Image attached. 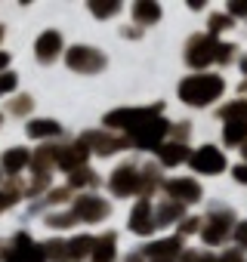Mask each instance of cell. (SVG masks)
<instances>
[{
	"label": "cell",
	"instance_id": "7402d4cb",
	"mask_svg": "<svg viewBox=\"0 0 247 262\" xmlns=\"http://www.w3.org/2000/svg\"><path fill=\"white\" fill-rule=\"evenodd\" d=\"M176 241H164V244H152V253H173Z\"/></svg>",
	"mask_w": 247,
	"mask_h": 262
},
{
	"label": "cell",
	"instance_id": "2e32d148",
	"mask_svg": "<svg viewBox=\"0 0 247 262\" xmlns=\"http://www.w3.org/2000/svg\"><path fill=\"white\" fill-rule=\"evenodd\" d=\"M139 19H146V22H155L158 16H161V10L155 7V4H136V10H133Z\"/></svg>",
	"mask_w": 247,
	"mask_h": 262
},
{
	"label": "cell",
	"instance_id": "8fae6325",
	"mask_svg": "<svg viewBox=\"0 0 247 262\" xmlns=\"http://www.w3.org/2000/svg\"><path fill=\"white\" fill-rule=\"evenodd\" d=\"M111 259H114V237H102L93 253V262H111Z\"/></svg>",
	"mask_w": 247,
	"mask_h": 262
},
{
	"label": "cell",
	"instance_id": "5bb4252c",
	"mask_svg": "<svg viewBox=\"0 0 247 262\" xmlns=\"http://www.w3.org/2000/svg\"><path fill=\"white\" fill-rule=\"evenodd\" d=\"M161 161L173 167V164L186 161V148H182V145H164V148H161Z\"/></svg>",
	"mask_w": 247,
	"mask_h": 262
},
{
	"label": "cell",
	"instance_id": "ac0fdd59",
	"mask_svg": "<svg viewBox=\"0 0 247 262\" xmlns=\"http://www.w3.org/2000/svg\"><path fill=\"white\" fill-rule=\"evenodd\" d=\"M222 234H225V222H222V219H213V225L204 231V237H207V241H219Z\"/></svg>",
	"mask_w": 247,
	"mask_h": 262
},
{
	"label": "cell",
	"instance_id": "9a60e30c",
	"mask_svg": "<svg viewBox=\"0 0 247 262\" xmlns=\"http://www.w3.org/2000/svg\"><path fill=\"white\" fill-rule=\"evenodd\" d=\"M28 133H31V136H53V133H59V126H56L53 120H34V123L28 126Z\"/></svg>",
	"mask_w": 247,
	"mask_h": 262
},
{
	"label": "cell",
	"instance_id": "e0dca14e",
	"mask_svg": "<svg viewBox=\"0 0 247 262\" xmlns=\"http://www.w3.org/2000/svg\"><path fill=\"white\" fill-rule=\"evenodd\" d=\"M84 158H87V151H84V148H74V151L59 155V164H62V167H74V164H80Z\"/></svg>",
	"mask_w": 247,
	"mask_h": 262
},
{
	"label": "cell",
	"instance_id": "6da1fadb",
	"mask_svg": "<svg viewBox=\"0 0 247 262\" xmlns=\"http://www.w3.org/2000/svg\"><path fill=\"white\" fill-rule=\"evenodd\" d=\"M219 93H222V80L216 74H195V77H189V80L179 83V96L189 105H207Z\"/></svg>",
	"mask_w": 247,
	"mask_h": 262
},
{
	"label": "cell",
	"instance_id": "f1b7e54d",
	"mask_svg": "<svg viewBox=\"0 0 247 262\" xmlns=\"http://www.w3.org/2000/svg\"><path fill=\"white\" fill-rule=\"evenodd\" d=\"M0 204H4V194H0Z\"/></svg>",
	"mask_w": 247,
	"mask_h": 262
},
{
	"label": "cell",
	"instance_id": "8992f818",
	"mask_svg": "<svg viewBox=\"0 0 247 262\" xmlns=\"http://www.w3.org/2000/svg\"><path fill=\"white\" fill-rule=\"evenodd\" d=\"M136 182H139V176H136L130 167H123V170H117V173L111 176V188H114L117 194H127V191H133V188H136Z\"/></svg>",
	"mask_w": 247,
	"mask_h": 262
},
{
	"label": "cell",
	"instance_id": "4316f807",
	"mask_svg": "<svg viewBox=\"0 0 247 262\" xmlns=\"http://www.w3.org/2000/svg\"><path fill=\"white\" fill-rule=\"evenodd\" d=\"M7 65V53H0V68H4Z\"/></svg>",
	"mask_w": 247,
	"mask_h": 262
},
{
	"label": "cell",
	"instance_id": "d4e9b609",
	"mask_svg": "<svg viewBox=\"0 0 247 262\" xmlns=\"http://www.w3.org/2000/svg\"><path fill=\"white\" fill-rule=\"evenodd\" d=\"M210 28H213V31H222V28H225V19H222V16H216V19H213V25H210Z\"/></svg>",
	"mask_w": 247,
	"mask_h": 262
},
{
	"label": "cell",
	"instance_id": "52a82bcc",
	"mask_svg": "<svg viewBox=\"0 0 247 262\" xmlns=\"http://www.w3.org/2000/svg\"><path fill=\"white\" fill-rule=\"evenodd\" d=\"M210 59H213V40H207V37H198V40L192 43L189 62H192V65H204V62H210Z\"/></svg>",
	"mask_w": 247,
	"mask_h": 262
},
{
	"label": "cell",
	"instance_id": "83f0119b",
	"mask_svg": "<svg viewBox=\"0 0 247 262\" xmlns=\"http://www.w3.org/2000/svg\"><path fill=\"white\" fill-rule=\"evenodd\" d=\"M241 68H244V74H247V59H244V65H241Z\"/></svg>",
	"mask_w": 247,
	"mask_h": 262
},
{
	"label": "cell",
	"instance_id": "3957f363",
	"mask_svg": "<svg viewBox=\"0 0 247 262\" xmlns=\"http://www.w3.org/2000/svg\"><path fill=\"white\" fill-rule=\"evenodd\" d=\"M40 259H44V250L34 247L25 234L19 237V247H13V253L7 256V262H40Z\"/></svg>",
	"mask_w": 247,
	"mask_h": 262
},
{
	"label": "cell",
	"instance_id": "ba28073f",
	"mask_svg": "<svg viewBox=\"0 0 247 262\" xmlns=\"http://www.w3.org/2000/svg\"><path fill=\"white\" fill-rule=\"evenodd\" d=\"M167 188H170V194H173V198H182V201H198V194H201V191H198V185H195L192 179H173Z\"/></svg>",
	"mask_w": 247,
	"mask_h": 262
},
{
	"label": "cell",
	"instance_id": "d6986e66",
	"mask_svg": "<svg viewBox=\"0 0 247 262\" xmlns=\"http://www.w3.org/2000/svg\"><path fill=\"white\" fill-rule=\"evenodd\" d=\"M16 90V74H0V96Z\"/></svg>",
	"mask_w": 247,
	"mask_h": 262
},
{
	"label": "cell",
	"instance_id": "9c48e42d",
	"mask_svg": "<svg viewBox=\"0 0 247 262\" xmlns=\"http://www.w3.org/2000/svg\"><path fill=\"white\" fill-rule=\"evenodd\" d=\"M164 129H167V123H164V120H149V126L136 136V142H139V145H155V142L164 136Z\"/></svg>",
	"mask_w": 247,
	"mask_h": 262
},
{
	"label": "cell",
	"instance_id": "603a6c76",
	"mask_svg": "<svg viewBox=\"0 0 247 262\" xmlns=\"http://www.w3.org/2000/svg\"><path fill=\"white\" fill-rule=\"evenodd\" d=\"M235 237H238V241H241V244L247 247V222H241V225L235 228Z\"/></svg>",
	"mask_w": 247,
	"mask_h": 262
},
{
	"label": "cell",
	"instance_id": "30bf717a",
	"mask_svg": "<svg viewBox=\"0 0 247 262\" xmlns=\"http://www.w3.org/2000/svg\"><path fill=\"white\" fill-rule=\"evenodd\" d=\"M4 167H7V173H19V170L25 167V151H22V148L7 151V155H4Z\"/></svg>",
	"mask_w": 247,
	"mask_h": 262
},
{
	"label": "cell",
	"instance_id": "cb8c5ba5",
	"mask_svg": "<svg viewBox=\"0 0 247 262\" xmlns=\"http://www.w3.org/2000/svg\"><path fill=\"white\" fill-rule=\"evenodd\" d=\"M235 179L238 182H247V167H235Z\"/></svg>",
	"mask_w": 247,
	"mask_h": 262
},
{
	"label": "cell",
	"instance_id": "5b68a950",
	"mask_svg": "<svg viewBox=\"0 0 247 262\" xmlns=\"http://www.w3.org/2000/svg\"><path fill=\"white\" fill-rule=\"evenodd\" d=\"M152 213H149V204L146 201H139L136 204V210H133V216H130V228L133 231H139V234H149L152 231Z\"/></svg>",
	"mask_w": 247,
	"mask_h": 262
},
{
	"label": "cell",
	"instance_id": "ffe728a7",
	"mask_svg": "<svg viewBox=\"0 0 247 262\" xmlns=\"http://www.w3.org/2000/svg\"><path fill=\"white\" fill-rule=\"evenodd\" d=\"M90 244H93L90 237H77V241L71 244V256H84V253L90 250Z\"/></svg>",
	"mask_w": 247,
	"mask_h": 262
},
{
	"label": "cell",
	"instance_id": "7c38bea8",
	"mask_svg": "<svg viewBox=\"0 0 247 262\" xmlns=\"http://www.w3.org/2000/svg\"><path fill=\"white\" fill-rule=\"evenodd\" d=\"M77 213H80V216H87V219H96V216H102V213H105V207H102L96 198H84V201H80V207H77Z\"/></svg>",
	"mask_w": 247,
	"mask_h": 262
},
{
	"label": "cell",
	"instance_id": "44dd1931",
	"mask_svg": "<svg viewBox=\"0 0 247 262\" xmlns=\"http://www.w3.org/2000/svg\"><path fill=\"white\" fill-rule=\"evenodd\" d=\"M117 10V4H93V13L96 16H111Z\"/></svg>",
	"mask_w": 247,
	"mask_h": 262
},
{
	"label": "cell",
	"instance_id": "7a4b0ae2",
	"mask_svg": "<svg viewBox=\"0 0 247 262\" xmlns=\"http://www.w3.org/2000/svg\"><path fill=\"white\" fill-rule=\"evenodd\" d=\"M192 164H195V170H201V173H219V170L225 167V158H222L216 148H201Z\"/></svg>",
	"mask_w": 247,
	"mask_h": 262
},
{
	"label": "cell",
	"instance_id": "484cf974",
	"mask_svg": "<svg viewBox=\"0 0 247 262\" xmlns=\"http://www.w3.org/2000/svg\"><path fill=\"white\" fill-rule=\"evenodd\" d=\"M229 10H232V13H241V16H244V13H247V4H229Z\"/></svg>",
	"mask_w": 247,
	"mask_h": 262
},
{
	"label": "cell",
	"instance_id": "4fadbf2b",
	"mask_svg": "<svg viewBox=\"0 0 247 262\" xmlns=\"http://www.w3.org/2000/svg\"><path fill=\"white\" fill-rule=\"evenodd\" d=\"M244 139H247V123L232 120V123L225 126V142H244Z\"/></svg>",
	"mask_w": 247,
	"mask_h": 262
},
{
	"label": "cell",
	"instance_id": "277c9868",
	"mask_svg": "<svg viewBox=\"0 0 247 262\" xmlns=\"http://www.w3.org/2000/svg\"><path fill=\"white\" fill-rule=\"evenodd\" d=\"M59 47H62L59 34H56V31H47V34L37 40V50H34V53H37V59H40V62H50V59L59 53Z\"/></svg>",
	"mask_w": 247,
	"mask_h": 262
}]
</instances>
